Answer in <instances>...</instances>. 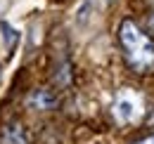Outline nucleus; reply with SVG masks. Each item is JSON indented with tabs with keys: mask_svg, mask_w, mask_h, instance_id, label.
Masks as SVG:
<instances>
[{
	"mask_svg": "<svg viewBox=\"0 0 154 144\" xmlns=\"http://www.w3.org/2000/svg\"><path fill=\"white\" fill-rule=\"evenodd\" d=\"M119 40L123 47V57L135 73H154V43L147 33L137 28L131 19H123L119 26Z\"/></svg>",
	"mask_w": 154,
	"mask_h": 144,
	"instance_id": "1",
	"label": "nucleus"
},
{
	"mask_svg": "<svg viewBox=\"0 0 154 144\" xmlns=\"http://www.w3.org/2000/svg\"><path fill=\"white\" fill-rule=\"evenodd\" d=\"M0 144H31L21 123H7L0 130Z\"/></svg>",
	"mask_w": 154,
	"mask_h": 144,
	"instance_id": "2",
	"label": "nucleus"
},
{
	"mask_svg": "<svg viewBox=\"0 0 154 144\" xmlns=\"http://www.w3.org/2000/svg\"><path fill=\"white\" fill-rule=\"evenodd\" d=\"M55 102H57V99H55L48 90H38L33 97H31V104H33L36 109H52Z\"/></svg>",
	"mask_w": 154,
	"mask_h": 144,
	"instance_id": "3",
	"label": "nucleus"
},
{
	"mask_svg": "<svg viewBox=\"0 0 154 144\" xmlns=\"http://www.w3.org/2000/svg\"><path fill=\"white\" fill-rule=\"evenodd\" d=\"M133 104L131 102H126V99H119L116 102V116H119V121H131L133 118Z\"/></svg>",
	"mask_w": 154,
	"mask_h": 144,
	"instance_id": "4",
	"label": "nucleus"
},
{
	"mask_svg": "<svg viewBox=\"0 0 154 144\" xmlns=\"http://www.w3.org/2000/svg\"><path fill=\"white\" fill-rule=\"evenodd\" d=\"M2 31H5V38H7V47H14V43H17V31L14 28H10V24H2Z\"/></svg>",
	"mask_w": 154,
	"mask_h": 144,
	"instance_id": "5",
	"label": "nucleus"
},
{
	"mask_svg": "<svg viewBox=\"0 0 154 144\" xmlns=\"http://www.w3.org/2000/svg\"><path fill=\"white\" fill-rule=\"evenodd\" d=\"M135 144H154V132H152V135H147V137H142V140H137Z\"/></svg>",
	"mask_w": 154,
	"mask_h": 144,
	"instance_id": "6",
	"label": "nucleus"
},
{
	"mask_svg": "<svg viewBox=\"0 0 154 144\" xmlns=\"http://www.w3.org/2000/svg\"><path fill=\"white\" fill-rule=\"evenodd\" d=\"M149 26H152V28H154V14H152V19H149Z\"/></svg>",
	"mask_w": 154,
	"mask_h": 144,
	"instance_id": "7",
	"label": "nucleus"
}]
</instances>
